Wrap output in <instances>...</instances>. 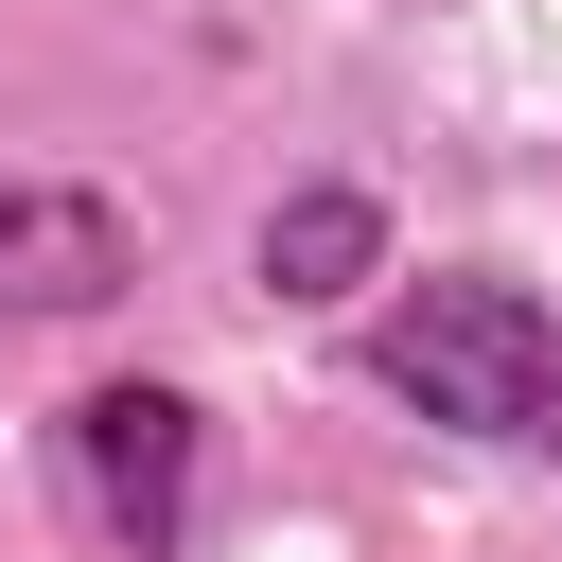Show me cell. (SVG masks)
Returning a JSON list of instances; mask_svg holds the SVG:
<instances>
[{"instance_id":"obj_1","label":"cell","mask_w":562,"mask_h":562,"mask_svg":"<svg viewBox=\"0 0 562 562\" xmlns=\"http://www.w3.org/2000/svg\"><path fill=\"white\" fill-rule=\"evenodd\" d=\"M369 369H386L422 422H457V439L562 457V316H544L527 281H404L386 334H369Z\"/></svg>"},{"instance_id":"obj_4","label":"cell","mask_w":562,"mask_h":562,"mask_svg":"<svg viewBox=\"0 0 562 562\" xmlns=\"http://www.w3.org/2000/svg\"><path fill=\"white\" fill-rule=\"evenodd\" d=\"M369 246H386V228H369V193H281V211H263V281H281V299L369 281Z\"/></svg>"},{"instance_id":"obj_3","label":"cell","mask_w":562,"mask_h":562,"mask_svg":"<svg viewBox=\"0 0 562 562\" xmlns=\"http://www.w3.org/2000/svg\"><path fill=\"white\" fill-rule=\"evenodd\" d=\"M123 281H140V228H123L105 193L0 176V334H18V316H88V299H123Z\"/></svg>"},{"instance_id":"obj_2","label":"cell","mask_w":562,"mask_h":562,"mask_svg":"<svg viewBox=\"0 0 562 562\" xmlns=\"http://www.w3.org/2000/svg\"><path fill=\"white\" fill-rule=\"evenodd\" d=\"M70 492H88L105 544L158 562V544L193 527V404H176V386H88V404H70Z\"/></svg>"}]
</instances>
